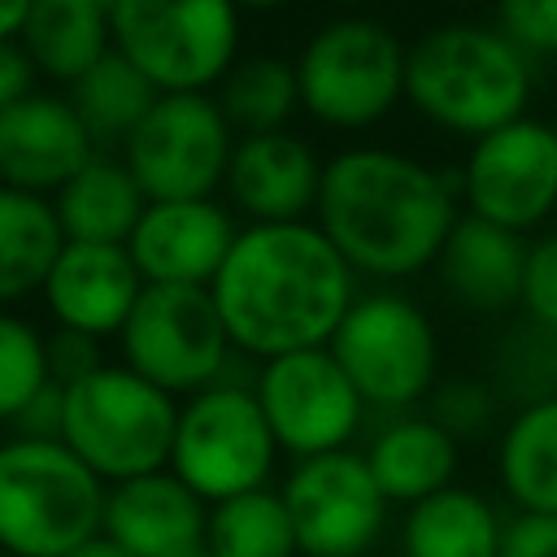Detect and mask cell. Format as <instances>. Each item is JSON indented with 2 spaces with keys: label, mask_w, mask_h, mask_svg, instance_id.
<instances>
[{
  "label": "cell",
  "mask_w": 557,
  "mask_h": 557,
  "mask_svg": "<svg viewBox=\"0 0 557 557\" xmlns=\"http://www.w3.org/2000/svg\"><path fill=\"white\" fill-rule=\"evenodd\" d=\"M496 483L509 509L557 513V400L505 418L496 431Z\"/></svg>",
  "instance_id": "25"
},
{
  "label": "cell",
  "mask_w": 557,
  "mask_h": 557,
  "mask_svg": "<svg viewBox=\"0 0 557 557\" xmlns=\"http://www.w3.org/2000/svg\"><path fill=\"white\" fill-rule=\"evenodd\" d=\"M65 557H131V553H122L113 540H104V535H96V540H87V544H78V548H70Z\"/></svg>",
  "instance_id": "40"
},
{
  "label": "cell",
  "mask_w": 557,
  "mask_h": 557,
  "mask_svg": "<svg viewBox=\"0 0 557 557\" xmlns=\"http://www.w3.org/2000/svg\"><path fill=\"white\" fill-rule=\"evenodd\" d=\"M235 131L222 117L213 91H165L122 144V161L135 174L148 205L157 200H213L226 183Z\"/></svg>",
  "instance_id": "11"
},
{
  "label": "cell",
  "mask_w": 557,
  "mask_h": 557,
  "mask_svg": "<svg viewBox=\"0 0 557 557\" xmlns=\"http://www.w3.org/2000/svg\"><path fill=\"white\" fill-rule=\"evenodd\" d=\"M496 557H557V513L509 509Z\"/></svg>",
  "instance_id": "35"
},
{
  "label": "cell",
  "mask_w": 557,
  "mask_h": 557,
  "mask_svg": "<svg viewBox=\"0 0 557 557\" xmlns=\"http://www.w3.org/2000/svg\"><path fill=\"white\" fill-rule=\"evenodd\" d=\"M65 248L52 200L0 187V309L44 292Z\"/></svg>",
  "instance_id": "26"
},
{
  "label": "cell",
  "mask_w": 557,
  "mask_h": 557,
  "mask_svg": "<svg viewBox=\"0 0 557 557\" xmlns=\"http://www.w3.org/2000/svg\"><path fill=\"white\" fill-rule=\"evenodd\" d=\"M35 65H30V57L22 52V44L13 39V44H0V113L9 109V104H17L22 96H30L35 91Z\"/></svg>",
  "instance_id": "38"
},
{
  "label": "cell",
  "mask_w": 557,
  "mask_h": 557,
  "mask_svg": "<svg viewBox=\"0 0 557 557\" xmlns=\"http://www.w3.org/2000/svg\"><path fill=\"white\" fill-rule=\"evenodd\" d=\"M505 513L479 487L453 483L400 513L396 557H496Z\"/></svg>",
  "instance_id": "23"
},
{
  "label": "cell",
  "mask_w": 557,
  "mask_h": 557,
  "mask_svg": "<svg viewBox=\"0 0 557 557\" xmlns=\"http://www.w3.org/2000/svg\"><path fill=\"white\" fill-rule=\"evenodd\" d=\"M52 209L65 244H126L148 209V196L139 191L122 157L96 152L52 196Z\"/></svg>",
  "instance_id": "24"
},
{
  "label": "cell",
  "mask_w": 557,
  "mask_h": 557,
  "mask_svg": "<svg viewBox=\"0 0 557 557\" xmlns=\"http://www.w3.org/2000/svg\"><path fill=\"white\" fill-rule=\"evenodd\" d=\"M496 26L527 57H557V0H496Z\"/></svg>",
  "instance_id": "33"
},
{
  "label": "cell",
  "mask_w": 557,
  "mask_h": 557,
  "mask_svg": "<svg viewBox=\"0 0 557 557\" xmlns=\"http://www.w3.org/2000/svg\"><path fill=\"white\" fill-rule=\"evenodd\" d=\"M0 557H9V553H0Z\"/></svg>",
  "instance_id": "44"
},
{
  "label": "cell",
  "mask_w": 557,
  "mask_h": 557,
  "mask_svg": "<svg viewBox=\"0 0 557 557\" xmlns=\"http://www.w3.org/2000/svg\"><path fill=\"white\" fill-rule=\"evenodd\" d=\"M331 357L379 413H413L440 383V331L431 313L400 292H366L331 335Z\"/></svg>",
  "instance_id": "7"
},
{
  "label": "cell",
  "mask_w": 557,
  "mask_h": 557,
  "mask_svg": "<svg viewBox=\"0 0 557 557\" xmlns=\"http://www.w3.org/2000/svg\"><path fill=\"white\" fill-rule=\"evenodd\" d=\"M252 392L278 440V453H287L292 461L352 448L366 422V400L357 396L331 348H305L261 361L252 374Z\"/></svg>",
  "instance_id": "13"
},
{
  "label": "cell",
  "mask_w": 557,
  "mask_h": 557,
  "mask_svg": "<svg viewBox=\"0 0 557 557\" xmlns=\"http://www.w3.org/2000/svg\"><path fill=\"white\" fill-rule=\"evenodd\" d=\"M431 422H440L457 444L466 440H483L487 431H500L505 426V405L496 396V387L487 379H470V374H457V379H440L435 392L426 396V409H422Z\"/></svg>",
  "instance_id": "32"
},
{
  "label": "cell",
  "mask_w": 557,
  "mask_h": 557,
  "mask_svg": "<svg viewBox=\"0 0 557 557\" xmlns=\"http://www.w3.org/2000/svg\"><path fill=\"white\" fill-rule=\"evenodd\" d=\"M326 4H335V9H348V13H361V9H370V4H379V0H326Z\"/></svg>",
  "instance_id": "42"
},
{
  "label": "cell",
  "mask_w": 557,
  "mask_h": 557,
  "mask_svg": "<svg viewBox=\"0 0 557 557\" xmlns=\"http://www.w3.org/2000/svg\"><path fill=\"white\" fill-rule=\"evenodd\" d=\"M405 39L370 17L339 13L296 52L300 109L331 131H366L405 100Z\"/></svg>",
  "instance_id": "6"
},
{
  "label": "cell",
  "mask_w": 557,
  "mask_h": 557,
  "mask_svg": "<svg viewBox=\"0 0 557 557\" xmlns=\"http://www.w3.org/2000/svg\"><path fill=\"white\" fill-rule=\"evenodd\" d=\"M209 505L170 470L113 483L100 535L131 557H200Z\"/></svg>",
  "instance_id": "19"
},
{
  "label": "cell",
  "mask_w": 557,
  "mask_h": 557,
  "mask_svg": "<svg viewBox=\"0 0 557 557\" xmlns=\"http://www.w3.org/2000/svg\"><path fill=\"white\" fill-rule=\"evenodd\" d=\"M61 444L104 483H126L170 466L178 400L122 361L61 387Z\"/></svg>",
  "instance_id": "4"
},
{
  "label": "cell",
  "mask_w": 557,
  "mask_h": 557,
  "mask_svg": "<svg viewBox=\"0 0 557 557\" xmlns=\"http://www.w3.org/2000/svg\"><path fill=\"white\" fill-rule=\"evenodd\" d=\"M205 553L209 557H300L283 492L257 487L222 505H209Z\"/></svg>",
  "instance_id": "29"
},
{
  "label": "cell",
  "mask_w": 557,
  "mask_h": 557,
  "mask_svg": "<svg viewBox=\"0 0 557 557\" xmlns=\"http://www.w3.org/2000/svg\"><path fill=\"white\" fill-rule=\"evenodd\" d=\"M505 409H527L557 400V331L531 318H518L500 331L483 374Z\"/></svg>",
  "instance_id": "30"
},
{
  "label": "cell",
  "mask_w": 557,
  "mask_h": 557,
  "mask_svg": "<svg viewBox=\"0 0 557 557\" xmlns=\"http://www.w3.org/2000/svg\"><path fill=\"white\" fill-rule=\"evenodd\" d=\"M117 344H122V366H131L139 379L157 383L174 400L178 396L187 400L222 383L235 357L209 287L148 283L126 326L117 331Z\"/></svg>",
  "instance_id": "10"
},
{
  "label": "cell",
  "mask_w": 557,
  "mask_h": 557,
  "mask_svg": "<svg viewBox=\"0 0 557 557\" xmlns=\"http://www.w3.org/2000/svg\"><path fill=\"white\" fill-rule=\"evenodd\" d=\"M531 57L487 22H440L405 48V100L448 135L483 139L527 117Z\"/></svg>",
  "instance_id": "3"
},
{
  "label": "cell",
  "mask_w": 557,
  "mask_h": 557,
  "mask_svg": "<svg viewBox=\"0 0 557 557\" xmlns=\"http://www.w3.org/2000/svg\"><path fill=\"white\" fill-rule=\"evenodd\" d=\"M96 4H104V9H113V4H117V0H96Z\"/></svg>",
  "instance_id": "43"
},
{
  "label": "cell",
  "mask_w": 557,
  "mask_h": 557,
  "mask_svg": "<svg viewBox=\"0 0 557 557\" xmlns=\"http://www.w3.org/2000/svg\"><path fill=\"white\" fill-rule=\"evenodd\" d=\"M222 187H226L231 209H239L248 226L309 222L318 205V187H322V161L292 131L239 135Z\"/></svg>",
  "instance_id": "17"
},
{
  "label": "cell",
  "mask_w": 557,
  "mask_h": 557,
  "mask_svg": "<svg viewBox=\"0 0 557 557\" xmlns=\"http://www.w3.org/2000/svg\"><path fill=\"white\" fill-rule=\"evenodd\" d=\"M144 287L126 244H65L39 296L57 326L109 339L126 326Z\"/></svg>",
  "instance_id": "18"
},
{
  "label": "cell",
  "mask_w": 557,
  "mask_h": 557,
  "mask_svg": "<svg viewBox=\"0 0 557 557\" xmlns=\"http://www.w3.org/2000/svg\"><path fill=\"white\" fill-rule=\"evenodd\" d=\"M65 96H70L74 113L83 117V126L91 131L96 148H109V144L122 148L161 91L122 52H109L74 87H65Z\"/></svg>",
  "instance_id": "28"
},
{
  "label": "cell",
  "mask_w": 557,
  "mask_h": 557,
  "mask_svg": "<svg viewBox=\"0 0 557 557\" xmlns=\"http://www.w3.org/2000/svg\"><path fill=\"white\" fill-rule=\"evenodd\" d=\"M61 383H48L30 405L26 413L13 422V435H30V440H61Z\"/></svg>",
  "instance_id": "37"
},
{
  "label": "cell",
  "mask_w": 557,
  "mask_h": 557,
  "mask_svg": "<svg viewBox=\"0 0 557 557\" xmlns=\"http://www.w3.org/2000/svg\"><path fill=\"white\" fill-rule=\"evenodd\" d=\"M527 244L522 235L492 226L474 213H461L440 252V278L448 296L474 313H509L522 300L527 274Z\"/></svg>",
  "instance_id": "20"
},
{
  "label": "cell",
  "mask_w": 557,
  "mask_h": 557,
  "mask_svg": "<svg viewBox=\"0 0 557 557\" xmlns=\"http://www.w3.org/2000/svg\"><path fill=\"white\" fill-rule=\"evenodd\" d=\"M457 200L461 187L448 170L400 148L352 144L322 161L313 222L352 274L409 278L440 261L444 239L461 218Z\"/></svg>",
  "instance_id": "2"
},
{
  "label": "cell",
  "mask_w": 557,
  "mask_h": 557,
  "mask_svg": "<svg viewBox=\"0 0 557 557\" xmlns=\"http://www.w3.org/2000/svg\"><path fill=\"white\" fill-rule=\"evenodd\" d=\"M231 348L261 361L326 348L357 300V274L318 222L244 226L209 283Z\"/></svg>",
  "instance_id": "1"
},
{
  "label": "cell",
  "mask_w": 557,
  "mask_h": 557,
  "mask_svg": "<svg viewBox=\"0 0 557 557\" xmlns=\"http://www.w3.org/2000/svg\"><path fill=\"white\" fill-rule=\"evenodd\" d=\"M278 440L261 413L252 383L222 379L178 400V426L170 448V474L183 479L205 505L270 487Z\"/></svg>",
  "instance_id": "8"
},
{
  "label": "cell",
  "mask_w": 557,
  "mask_h": 557,
  "mask_svg": "<svg viewBox=\"0 0 557 557\" xmlns=\"http://www.w3.org/2000/svg\"><path fill=\"white\" fill-rule=\"evenodd\" d=\"M278 492L292 513L300 557H374L387 540L392 500L357 448L292 461Z\"/></svg>",
  "instance_id": "12"
},
{
  "label": "cell",
  "mask_w": 557,
  "mask_h": 557,
  "mask_svg": "<svg viewBox=\"0 0 557 557\" xmlns=\"http://www.w3.org/2000/svg\"><path fill=\"white\" fill-rule=\"evenodd\" d=\"M213 100L222 117L231 122L235 139L239 135H270L287 131L292 113L300 109V87H296V61L278 52H248L239 57L226 78L213 87Z\"/></svg>",
  "instance_id": "27"
},
{
  "label": "cell",
  "mask_w": 557,
  "mask_h": 557,
  "mask_svg": "<svg viewBox=\"0 0 557 557\" xmlns=\"http://www.w3.org/2000/svg\"><path fill=\"white\" fill-rule=\"evenodd\" d=\"M366 466L392 505H418L457 483L461 444L426 413H392L366 444Z\"/></svg>",
  "instance_id": "21"
},
{
  "label": "cell",
  "mask_w": 557,
  "mask_h": 557,
  "mask_svg": "<svg viewBox=\"0 0 557 557\" xmlns=\"http://www.w3.org/2000/svg\"><path fill=\"white\" fill-rule=\"evenodd\" d=\"M35 0H0V44H13Z\"/></svg>",
  "instance_id": "39"
},
{
  "label": "cell",
  "mask_w": 557,
  "mask_h": 557,
  "mask_svg": "<svg viewBox=\"0 0 557 557\" xmlns=\"http://www.w3.org/2000/svg\"><path fill=\"white\" fill-rule=\"evenodd\" d=\"M122 52L161 96L209 91L239 61L235 0H117L109 9Z\"/></svg>",
  "instance_id": "9"
},
{
  "label": "cell",
  "mask_w": 557,
  "mask_h": 557,
  "mask_svg": "<svg viewBox=\"0 0 557 557\" xmlns=\"http://www.w3.org/2000/svg\"><path fill=\"white\" fill-rule=\"evenodd\" d=\"M96 366H104L100 339L78 335V331H65V326H57V331L48 335V370H52V383L65 387V383L91 374Z\"/></svg>",
  "instance_id": "36"
},
{
  "label": "cell",
  "mask_w": 557,
  "mask_h": 557,
  "mask_svg": "<svg viewBox=\"0 0 557 557\" xmlns=\"http://www.w3.org/2000/svg\"><path fill=\"white\" fill-rule=\"evenodd\" d=\"M235 235L239 226L218 200H157L131 231L126 252L144 283L209 287Z\"/></svg>",
  "instance_id": "16"
},
{
  "label": "cell",
  "mask_w": 557,
  "mask_h": 557,
  "mask_svg": "<svg viewBox=\"0 0 557 557\" xmlns=\"http://www.w3.org/2000/svg\"><path fill=\"white\" fill-rule=\"evenodd\" d=\"M17 44L39 78L74 87L96 61L113 52V22L96 0H35L17 30Z\"/></svg>",
  "instance_id": "22"
},
{
  "label": "cell",
  "mask_w": 557,
  "mask_h": 557,
  "mask_svg": "<svg viewBox=\"0 0 557 557\" xmlns=\"http://www.w3.org/2000/svg\"><path fill=\"white\" fill-rule=\"evenodd\" d=\"M518 309H522V318L557 331V231L527 244V274H522Z\"/></svg>",
  "instance_id": "34"
},
{
  "label": "cell",
  "mask_w": 557,
  "mask_h": 557,
  "mask_svg": "<svg viewBox=\"0 0 557 557\" xmlns=\"http://www.w3.org/2000/svg\"><path fill=\"white\" fill-rule=\"evenodd\" d=\"M466 213L513 235L535 231L557 213V126L518 117L470 144L457 170Z\"/></svg>",
  "instance_id": "14"
},
{
  "label": "cell",
  "mask_w": 557,
  "mask_h": 557,
  "mask_svg": "<svg viewBox=\"0 0 557 557\" xmlns=\"http://www.w3.org/2000/svg\"><path fill=\"white\" fill-rule=\"evenodd\" d=\"M283 4H292V0H235V9L244 13H274V9H283Z\"/></svg>",
  "instance_id": "41"
},
{
  "label": "cell",
  "mask_w": 557,
  "mask_h": 557,
  "mask_svg": "<svg viewBox=\"0 0 557 557\" xmlns=\"http://www.w3.org/2000/svg\"><path fill=\"white\" fill-rule=\"evenodd\" d=\"M48 383V335L35 322L0 309V426H13Z\"/></svg>",
  "instance_id": "31"
},
{
  "label": "cell",
  "mask_w": 557,
  "mask_h": 557,
  "mask_svg": "<svg viewBox=\"0 0 557 557\" xmlns=\"http://www.w3.org/2000/svg\"><path fill=\"white\" fill-rule=\"evenodd\" d=\"M96 139L65 91L35 87L0 113V187L57 196L91 157Z\"/></svg>",
  "instance_id": "15"
},
{
  "label": "cell",
  "mask_w": 557,
  "mask_h": 557,
  "mask_svg": "<svg viewBox=\"0 0 557 557\" xmlns=\"http://www.w3.org/2000/svg\"><path fill=\"white\" fill-rule=\"evenodd\" d=\"M109 487L61 444L0 440V553L65 557L100 535Z\"/></svg>",
  "instance_id": "5"
}]
</instances>
